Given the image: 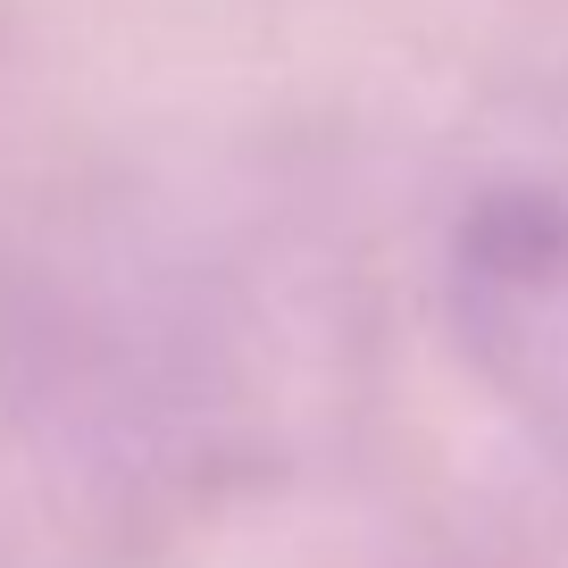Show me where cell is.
<instances>
[{"mask_svg":"<svg viewBox=\"0 0 568 568\" xmlns=\"http://www.w3.org/2000/svg\"><path fill=\"white\" fill-rule=\"evenodd\" d=\"M444 326L510 409L568 426V168H501L460 193Z\"/></svg>","mask_w":568,"mask_h":568,"instance_id":"1","label":"cell"}]
</instances>
